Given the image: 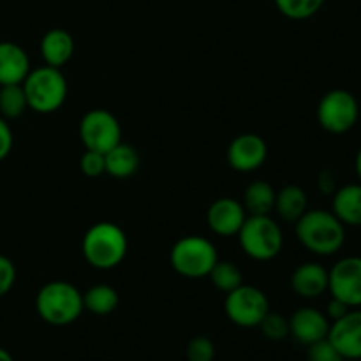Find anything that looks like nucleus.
<instances>
[{
  "label": "nucleus",
  "instance_id": "37",
  "mask_svg": "<svg viewBox=\"0 0 361 361\" xmlns=\"http://www.w3.org/2000/svg\"><path fill=\"white\" fill-rule=\"evenodd\" d=\"M344 361H348V360H344Z\"/></svg>",
  "mask_w": 361,
  "mask_h": 361
},
{
  "label": "nucleus",
  "instance_id": "24",
  "mask_svg": "<svg viewBox=\"0 0 361 361\" xmlns=\"http://www.w3.org/2000/svg\"><path fill=\"white\" fill-rule=\"evenodd\" d=\"M208 277H210L212 284L221 293H226V295L243 284L242 270L231 261H217L210 274H208Z\"/></svg>",
  "mask_w": 361,
  "mask_h": 361
},
{
  "label": "nucleus",
  "instance_id": "15",
  "mask_svg": "<svg viewBox=\"0 0 361 361\" xmlns=\"http://www.w3.org/2000/svg\"><path fill=\"white\" fill-rule=\"evenodd\" d=\"M291 289L305 300H314L328 291V270L319 263H302L291 274Z\"/></svg>",
  "mask_w": 361,
  "mask_h": 361
},
{
  "label": "nucleus",
  "instance_id": "4",
  "mask_svg": "<svg viewBox=\"0 0 361 361\" xmlns=\"http://www.w3.org/2000/svg\"><path fill=\"white\" fill-rule=\"evenodd\" d=\"M21 85L27 95L28 109L41 115H49L62 108L69 92L62 71L46 63L37 69H30Z\"/></svg>",
  "mask_w": 361,
  "mask_h": 361
},
{
  "label": "nucleus",
  "instance_id": "7",
  "mask_svg": "<svg viewBox=\"0 0 361 361\" xmlns=\"http://www.w3.org/2000/svg\"><path fill=\"white\" fill-rule=\"evenodd\" d=\"M316 116L326 133L345 134L358 123L361 116L360 102L349 90L334 88L321 97Z\"/></svg>",
  "mask_w": 361,
  "mask_h": 361
},
{
  "label": "nucleus",
  "instance_id": "27",
  "mask_svg": "<svg viewBox=\"0 0 361 361\" xmlns=\"http://www.w3.org/2000/svg\"><path fill=\"white\" fill-rule=\"evenodd\" d=\"M187 361H214L215 360V345L212 338L203 337H194L190 338L189 344L185 349Z\"/></svg>",
  "mask_w": 361,
  "mask_h": 361
},
{
  "label": "nucleus",
  "instance_id": "31",
  "mask_svg": "<svg viewBox=\"0 0 361 361\" xmlns=\"http://www.w3.org/2000/svg\"><path fill=\"white\" fill-rule=\"evenodd\" d=\"M13 143H14L13 130H11L7 120L0 116V161H4V159L11 154V150H13Z\"/></svg>",
  "mask_w": 361,
  "mask_h": 361
},
{
  "label": "nucleus",
  "instance_id": "13",
  "mask_svg": "<svg viewBox=\"0 0 361 361\" xmlns=\"http://www.w3.org/2000/svg\"><path fill=\"white\" fill-rule=\"evenodd\" d=\"M330 319L314 307H302L289 317V335L302 345H310L328 337Z\"/></svg>",
  "mask_w": 361,
  "mask_h": 361
},
{
  "label": "nucleus",
  "instance_id": "9",
  "mask_svg": "<svg viewBox=\"0 0 361 361\" xmlns=\"http://www.w3.org/2000/svg\"><path fill=\"white\" fill-rule=\"evenodd\" d=\"M80 140L85 150L106 154L122 141V127L108 109H90L80 122Z\"/></svg>",
  "mask_w": 361,
  "mask_h": 361
},
{
  "label": "nucleus",
  "instance_id": "35",
  "mask_svg": "<svg viewBox=\"0 0 361 361\" xmlns=\"http://www.w3.org/2000/svg\"><path fill=\"white\" fill-rule=\"evenodd\" d=\"M0 361H14V358L11 356L9 351H6L4 348H0Z\"/></svg>",
  "mask_w": 361,
  "mask_h": 361
},
{
  "label": "nucleus",
  "instance_id": "5",
  "mask_svg": "<svg viewBox=\"0 0 361 361\" xmlns=\"http://www.w3.org/2000/svg\"><path fill=\"white\" fill-rule=\"evenodd\" d=\"M240 247L254 261H271L284 245L282 229L270 215H247L238 231Z\"/></svg>",
  "mask_w": 361,
  "mask_h": 361
},
{
  "label": "nucleus",
  "instance_id": "33",
  "mask_svg": "<svg viewBox=\"0 0 361 361\" xmlns=\"http://www.w3.org/2000/svg\"><path fill=\"white\" fill-rule=\"evenodd\" d=\"M349 310H351V309H349L345 303H342L341 300L331 298L330 302H328V305H326V317L330 319V323H331V321L341 319V317L344 316V314H348Z\"/></svg>",
  "mask_w": 361,
  "mask_h": 361
},
{
  "label": "nucleus",
  "instance_id": "12",
  "mask_svg": "<svg viewBox=\"0 0 361 361\" xmlns=\"http://www.w3.org/2000/svg\"><path fill=\"white\" fill-rule=\"evenodd\" d=\"M268 157V145L261 136L252 133L240 134L229 143L228 164L240 173L259 169Z\"/></svg>",
  "mask_w": 361,
  "mask_h": 361
},
{
  "label": "nucleus",
  "instance_id": "2",
  "mask_svg": "<svg viewBox=\"0 0 361 361\" xmlns=\"http://www.w3.org/2000/svg\"><path fill=\"white\" fill-rule=\"evenodd\" d=\"M127 235L115 222H97L83 236L81 252L95 270H113L127 256Z\"/></svg>",
  "mask_w": 361,
  "mask_h": 361
},
{
  "label": "nucleus",
  "instance_id": "8",
  "mask_svg": "<svg viewBox=\"0 0 361 361\" xmlns=\"http://www.w3.org/2000/svg\"><path fill=\"white\" fill-rule=\"evenodd\" d=\"M224 310L228 319L240 328H257L270 312L268 296L256 286H238L226 295Z\"/></svg>",
  "mask_w": 361,
  "mask_h": 361
},
{
  "label": "nucleus",
  "instance_id": "23",
  "mask_svg": "<svg viewBox=\"0 0 361 361\" xmlns=\"http://www.w3.org/2000/svg\"><path fill=\"white\" fill-rule=\"evenodd\" d=\"M28 109L23 85H4L0 87V116L6 120L18 118Z\"/></svg>",
  "mask_w": 361,
  "mask_h": 361
},
{
  "label": "nucleus",
  "instance_id": "28",
  "mask_svg": "<svg viewBox=\"0 0 361 361\" xmlns=\"http://www.w3.org/2000/svg\"><path fill=\"white\" fill-rule=\"evenodd\" d=\"M80 169L88 178H97V176L106 173L104 154L94 150H85V154L80 159Z\"/></svg>",
  "mask_w": 361,
  "mask_h": 361
},
{
  "label": "nucleus",
  "instance_id": "20",
  "mask_svg": "<svg viewBox=\"0 0 361 361\" xmlns=\"http://www.w3.org/2000/svg\"><path fill=\"white\" fill-rule=\"evenodd\" d=\"M274 210L282 221L295 224L309 210V197L300 185H286L275 196Z\"/></svg>",
  "mask_w": 361,
  "mask_h": 361
},
{
  "label": "nucleus",
  "instance_id": "29",
  "mask_svg": "<svg viewBox=\"0 0 361 361\" xmlns=\"http://www.w3.org/2000/svg\"><path fill=\"white\" fill-rule=\"evenodd\" d=\"M307 358L309 361H344L341 355H338L337 349L334 348L330 341L323 338L319 342H314V344L307 345Z\"/></svg>",
  "mask_w": 361,
  "mask_h": 361
},
{
  "label": "nucleus",
  "instance_id": "25",
  "mask_svg": "<svg viewBox=\"0 0 361 361\" xmlns=\"http://www.w3.org/2000/svg\"><path fill=\"white\" fill-rule=\"evenodd\" d=\"M275 6L289 20L302 21L319 13L324 0H275Z\"/></svg>",
  "mask_w": 361,
  "mask_h": 361
},
{
  "label": "nucleus",
  "instance_id": "14",
  "mask_svg": "<svg viewBox=\"0 0 361 361\" xmlns=\"http://www.w3.org/2000/svg\"><path fill=\"white\" fill-rule=\"evenodd\" d=\"M247 212L240 201L233 197H221L214 201L207 212V222L219 236H235L242 229Z\"/></svg>",
  "mask_w": 361,
  "mask_h": 361
},
{
  "label": "nucleus",
  "instance_id": "18",
  "mask_svg": "<svg viewBox=\"0 0 361 361\" xmlns=\"http://www.w3.org/2000/svg\"><path fill=\"white\" fill-rule=\"evenodd\" d=\"M41 55L46 66L62 67L73 59L74 55V39L63 28H51L46 32L41 39Z\"/></svg>",
  "mask_w": 361,
  "mask_h": 361
},
{
  "label": "nucleus",
  "instance_id": "1",
  "mask_svg": "<svg viewBox=\"0 0 361 361\" xmlns=\"http://www.w3.org/2000/svg\"><path fill=\"white\" fill-rule=\"evenodd\" d=\"M298 242L316 256H334L345 243V226L328 210H307L295 222Z\"/></svg>",
  "mask_w": 361,
  "mask_h": 361
},
{
  "label": "nucleus",
  "instance_id": "19",
  "mask_svg": "<svg viewBox=\"0 0 361 361\" xmlns=\"http://www.w3.org/2000/svg\"><path fill=\"white\" fill-rule=\"evenodd\" d=\"M104 162H106V173L113 178H129L140 168V155L137 150L130 145L122 143L111 148L109 152L104 154Z\"/></svg>",
  "mask_w": 361,
  "mask_h": 361
},
{
  "label": "nucleus",
  "instance_id": "36",
  "mask_svg": "<svg viewBox=\"0 0 361 361\" xmlns=\"http://www.w3.org/2000/svg\"><path fill=\"white\" fill-rule=\"evenodd\" d=\"M360 111H361V102H360Z\"/></svg>",
  "mask_w": 361,
  "mask_h": 361
},
{
  "label": "nucleus",
  "instance_id": "11",
  "mask_svg": "<svg viewBox=\"0 0 361 361\" xmlns=\"http://www.w3.org/2000/svg\"><path fill=\"white\" fill-rule=\"evenodd\" d=\"M328 341L338 355L348 361L361 360V309H351L337 321L330 323Z\"/></svg>",
  "mask_w": 361,
  "mask_h": 361
},
{
  "label": "nucleus",
  "instance_id": "26",
  "mask_svg": "<svg viewBox=\"0 0 361 361\" xmlns=\"http://www.w3.org/2000/svg\"><path fill=\"white\" fill-rule=\"evenodd\" d=\"M257 328L271 342L284 341V338L289 337V319L282 314L271 312V310L264 316V319L261 321Z\"/></svg>",
  "mask_w": 361,
  "mask_h": 361
},
{
  "label": "nucleus",
  "instance_id": "22",
  "mask_svg": "<svg viewBox=\"0 0 361 361\" xmlns=\"http://www.w3.org/2000/svg\"><path fill=\"white\" fill-rule=\"evenodd\" d=\"M118 293L108 284H95L83 293V307L95 316H108L118 307Z\"/></svg>",
  "mask_w": 361,
  "mask_h": 361
},
{
  "label": "nucleus",
  "instance_id": "30",
  "mask_svg": "<svg viewBox=\"0 0 361 361\" xmlns=\"http://www.w3.org/2000/svg\"><path fill=\"white\" fill-rule=\"evenodd\" d=\"M14 282H16V267L9 257L0 254V298H4L13 289Z\"/></svg>",
  "mask_w": 361,
  "mask_h": 361
},
{
  "label": "nucleus",
  "instance_id": "3",
  "mask_svg": "<svg viewBox=\"0 0 361 361\" xmlns=\"http://www.w3.org/2000/svg\"><path fill=\"white\" fill-rule=\"evenodd\" d=\"M35 310L44 323L51 326H67L73 324L85 310L83 295L71 282H48L35 296Z\"/></svg>",
  "mask_w": 361,
  "mask_h": 361
},
{
  "label": "nucleus",
  "instance_id": "16",
  "mask_svg": "<svg viewBox=\"0 0 361 361\" xmlns=\"http://www.w3.org/2000/svg\"><path fill=\"white\" fill-rule=\"evenodd\" d=\"M28 73H30V59L27 51L16 42H0V87L21 85Z\"/></svg>",
  "mask_w": 361,
  "mask_h": 361
},
{
  "label": "nucleus",
  "instance_id": "32",
  "mask_svg": "<svg viewBox=\"0 0 361 361\" xmlns=\"http://www.w3.org/2000/svg\"><path fill=\"white\" fill-rule=\"evenodd\" d=\"M317 187H319L321 192L326 194V196H331V194L338 189L337 180H335V175L331 169H323V171L319 173V178H317Z\"/></svg>",
  "mask_w": 361,
  "mask_h": 361
},
{
  "label": "nucleus",
  "instance_id": "34",
  "mask_svg": "<svg viewBox=\"0 0 361 361\" xmlns=\"http://www.w3.org/2000/svg\"><path fill=\"white\" fill-rule=\"evenodd\" d=\"M355 169H356V175H358V178L361 182V147H360L358 154H356V157H355Z\"/></svg>",
  "mask_w": 361,
  "mask_h": 361
},
{
  "label": "nucleus",
  "instance_id": "6",
  "mask_svg": "<svg viewBox=\"0 0 361 361\" xmlns=\"http://www.w3.org/2000/svg\"><path fill=\"white\" fill-rule=\"evenodd\" d=\"M173 270L187 279L208 277L219 261L217 249L208 238L200 235H187L173 245L169 254Z\"/></svg>",
  "mask_w": 361,
  "mask_h": 361
},
{
  "label": "nucleus",
  "instance_id": "10",
  "mask_svg": "<svg viewBox=\"0 0 361 361\" xmlns=\"http://www.w3.org/2000/svg\"><path fill=\"white\" fill-rule=\"evenodd\" d=\"M328 291L349 309H361V256L342 257L328 270Z\"/></svg>",
  "mask_w": 361,
  "mask_h": 361
},
{
  "label": "nucleus",
  "instance_id": "17",
  "mask_svg": "<svg viewBox=\"0 0 361 361\" xmlns=\"http://www.w3.org/2000/svg\"><path fill=\"white\" fill-rule=\"evenodd\" d=\"M331 212L344 226L361 228V182L338 187L331 194Z\"/></svg>",
  "mask_w": 361,
  "mask_h": 361
},
{
  "label": "nucleus",
  "instance_id": "21",
  "mask_svg": "<svg viewBox=\"0 0 361 361\" xmlns=\"http://www.w3.org/2000/svg\"><path fill=\"white\" fill-rule=\"evenodd\" d=\"M275 189L271 183L264 180H256L249 183L243 192V208L247 215H270V212L275 207Z\"/></svg>",
  "mask_w": 361,
  "mask_h": 361
}]
</instances>
